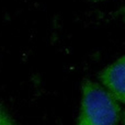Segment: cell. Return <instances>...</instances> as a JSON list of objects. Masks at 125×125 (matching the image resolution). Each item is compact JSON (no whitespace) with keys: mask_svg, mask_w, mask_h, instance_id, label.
Masks as SVG:
<instances>
[{"mask_svg":"<svg viewBox=\"0 0 125 125\" xmlns=\"http://www.w3.org/2000/svg\"><path fill=\"white\" fill-rule=\"evenodd\" d=\"M121 115V103L115 98L103 87L91 80H84L76 125H116Z\"/></svg>","mask_w":125,"mask_h":125,"instance_id":"obj_1","label":"cell"},{"mask_svg":"<svg viewBox=\"0 0 125 125\" xmlns=\"http://www.w3.org/2000/svg\"><path fill=\"white\" fill-rule=\"evenodd\" d=\"M124 77H125V57L121 56L119 59L106 66L99 73V80L103 88L117 100L121 104L124 103Z\"/></svg>","mask_w":125,"mask_h":125,"instance_id":"obj_2","label":"cell"},{"mask_svg":"<svg viewBox=\"0 0 125 125\" xmlns=\"http://www.w3.org/2000/svg\"><path fill=\"white\" fill-rule=\"evenodd\" d=\"M0 125H17L1 104H0Z\"/></svg>","mask_w":125,"mask_h":125,"instance_id":"obj_3","label":"cell"},{"mask_svg":"<svg viewBox=\"0 0 125 125\" xmlns=\"http://www.w3.org/2000/svg\"><path fill=\"white\" fill-rule=\"evenodd\" d=\"M94 1H99V0H94Z\"/></svg>","mask_w":125,"mask_h":125,"instance_id":"obj_4","label":"cell"}]
</instances>
